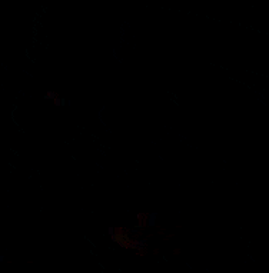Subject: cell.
<instances>
[{"instance_id":"6da1fadb","label":"cell","mask_w":269,"mask_h":273,"mask_svg":"<svg viewBox=\"0 0 269 273\" xmlns=\"http://www.w3.org/2000/svg\"><path fill=\"white\" fill-rule=\"evenodd\" d=\"M153 222H155V215H152L150 217V224H153Z\"/></svg>"}]
</instances>
